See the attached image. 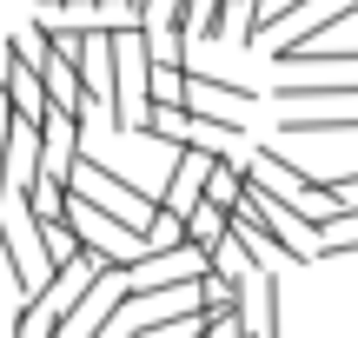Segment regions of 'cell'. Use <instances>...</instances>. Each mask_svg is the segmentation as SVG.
<instances>
[{
	"label": "cell",
	"instance_id": "cell-12",
	"mask_svg": "<svg viewBox=\"0 0 358 338\" xmlns=\"http://www.w3.org/2000/svg\"><path fill=\"white\" fill-rule=\"evenodd\" d=\"M352 252H358V206L325 219V239H319V259H352Z\"/></svg>",
	"mask_w": 358,
	"mask_h": 338
},
{
	"label": "cell",
	"instance_id": "cell-10",
	"mask_svg": "<svg viewBox=\"0 0 358 338\" xmlns=\"http://www.w3.org/2000/svg\"><path fill=\"white\" fill-rule=\"evenodd\" d=\"M245 286H259V279L206 272V279H199V305H206V312H245Z\"/></svg>",
	"mask_w": 358,
	"mask_h": 338
},
{
	"label": "cell",
	"instance_id": "cell-14",
	"mask_svg": "<svg viewBox=\"0 0 358 338\" xmlns=\"http://www.w3.org/2000/svg\"><path fill=\"white\" fill-rule=\"evenodd\" d=\"M0 338H7V318H0Z\"/></svg>",
	"mask_w": 358,
	"mask_h": 338
},
{
	"label": "cell",
	"instance_id": "cell-7",
	"mask_svg": "<svg viewBox=\"0 0 358 338\" xmlns=\"http://www.w3.org/2000/svg\"><path fill=\"white\" fill-rule=\"evenodd\" d=\"M186 106L206 119H226V106H259V87H232L213 73H186Z\"/></svg>",
	"mask_w": 358,
	"mask_h": 338
},
{
	"label": "cell",
	"instance_id": "cell-6",
	"mask_svg": "<svg viewBox=\"0 0 358 338\" xmlns=\"http://www.w3.org/2000/svg\"><path fill=\"white\" fill-rule=\"evenodd\" d=\"M279 106H352L358 100V73H325V80H292V87H272Z\"/></svg>",
	"mask_w": 358,
	"mask_h": 338
},
{
	"label": "cell",
	"instance_id": "cell-2",
	"mask_svg": "<svg viewBox=\"0 0 358 338\" xmlns=\"http://www.w3.org/2000/svg\"><path fill=\"white\" fill-rule=\"evenodd\" d=\"M226 153H206V146H179L173 153V172L166 186H159V212H179V219H192V212L206 206V186H213V166Z\"/></svg>",
	"mask_w": 358,
	"mask_h": 338
},
{
	"label": "cell",
	"instance_id": "cell-13",
	"mask_svg": "<svg viewBox=\"0 0 358 338\" xmlns=\"http://www.w3.org/2000/svg\"><path fill=\"white\" fill-rule=\"evenodd\" d=\"M153 106H186V66H153Z\"/></svg>",
	"mask_w": 358,
	"mask_h": 338
},
{
	"label": "cell",
	"instance_id": "cell-9",
	"mask_svg": "<svg viewBox=\"0 0 358 338\" xmlns=\"http://www.w3.org/2000/svg\"><path fill=\"white\" fill-rule=\"evenodd\" d=\"M279 133H292V140H358V113H285Z\"/></svg>",
	"mask_w": 358,
	"mask_h": 338
},
{
	"label": "cell",
	"instance_id": "cell-5",
	"mask_svg": "<svg viewBox=\"0 0 358 338\" xmlns=\"http://www.w3.org/2000/svg\"><path fill=\"white\" fill-rule=\"evenodd\" d=\"M358 20V0H332V13H312V20H299V34H285L279 47H272V60H292V53H306V47H325L332 34H345V27Z\"/></svg>",
	"mask_w": 358,
	"mask_h": 338
},
{
	"label": "cell",
	"instance_id": "cell-3",
	"mask_svg": "<svg viewBox=\"0 0 358 338\" xmlns=\"http://www.w3.org/2000/svg\"><path fill=\"white\" fill-rule=\"evenodd\" d=\"M213 272V259H206L199 246H179V252H146L140 265L127 272L133 299H146V292H173V286H199V279Z\"/></svg>",
	"mask_w": 358,
	"mask_h": 338
},
{
	"label": "cell",
	"instance_id": "cell-1",
	"mask_svg": "<svg viewBox=\"0 0 358 338\" xmlns=\"http://www.w3.org/2000/svg\"><path fill=\"white\" fill-rule=\"evenodd\" d=\"M73 193H80V199H93L100 212H113V219L140 226V233L159 219V193H140L127 172L100 166V159H80V166H73Z\"/></svg>",
	"mask_w": 358,
	"mask_h": 338
},
{
	"label": "cell",
	"instance_id": "cell-4",
	"mask_svg": "<svg viewBox=\"0 0 358 338\" xmlns=\"http://www.w3.org/2000/svg\"><path fill=\"white\" fill-rule=\"evenodd\" d=\"M80 140H87V119H73V113H60V106H53V113L40 119V172L73 179V166L87 159V153H80Z\"/></svg>",
	"mask_w": 358,
	"mask_h": 338
},
{
	"label": "cell",
	"instance_id": "cell-8",
	"mask_svg": "<svg viewBox=\"0 0 358 338\" xmlns=\"http://www.w3.org/2000/svg\"><path fill=\"white\" fill-rule=\"evenodd\" d=\"M40 252H47V272H66V265L93 259V252H87V233L73 226V212L53 219V226H40Z\"/></svg>",
	"mask_w": 358,
	"mask_h": 338
},
{
	"label": "cell",
	"instance_id": "cell-11",
	"mask_svg": "<svg viewBox=\"0 0 358 338\" xmlns=\"http://www.w3.org/2000/svg\"><path fill=\"white\" fill-rule=\"evenodd\" d=\"M226 233H232V212H226V206H213V199H206V206H199V212L186 219V239H192L199 252H213V246H219Z\"/></svg>",
	"mask_w": 358,
	"mask_h": 338
}]
</instances>
